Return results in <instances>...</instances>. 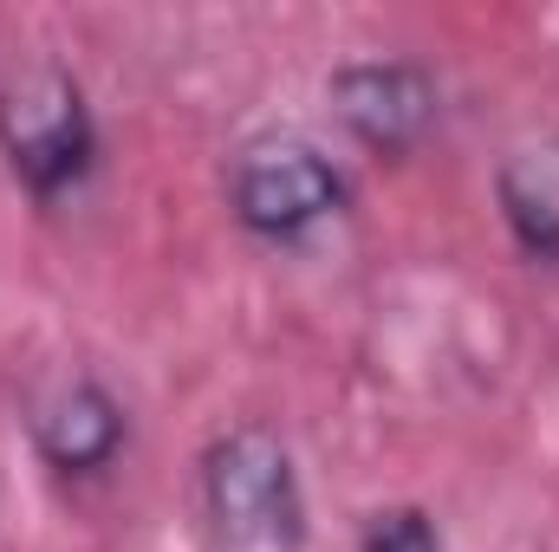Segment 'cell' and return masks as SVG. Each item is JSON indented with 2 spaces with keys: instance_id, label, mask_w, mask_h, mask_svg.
Listing matches in <instances>:
<instances>
[{
  "instance_id": "1",
  "label": "cell",
  "mask_w": 559,
  "mask_h": 552,
  "mask_svg": "<svg viewBox=\"0 0 559 552\" xmlns=\"http://www.w3.org/2000/svg\"><path fill=\"white\" fill-rule=\"evenodd\" d=\"M202 514L215 552H306L299 468L274 429L241 422L202 455Z\"/></svg>"
},
{
  "instance_id": "2",
  "label": "cell",
  "mask_w": 559,
  "mask_h": 552,
  "mask_svg": "<svg viewBox=\"0 0 559 552\" xmlns=\"http://www.w3.org/2000/svg\"><path fill=\"white\" fill-rule=\"evenodd\" d=\"M0 149L39 202H59L66 189H79L92 176L98 124L66 65H39L33 79H20L0 98Z\"/></svg>"
},
{
  "instance_id": "3",
  "label": "cell",
  "mask_w": 559,
  "mask_h": 552,
  "mask_svg": "<svg viewBox=\"0 0 559 552\" xmlns=\"http://www.w3.org/2000/svg\"><path fill=\"white\" fill-rule=\"evenodd\" d=\"M228 208L261 241H299L306 228H319V221H332L345 208V176L319 143L261 137L235 156Z\"/></svg>"
},
{
  "instance_id": "4",
  "label": "cell",
  "mask_w": 559,
  "mask_h": 552,
  "mask_svg": "<svg viewBox=\"0 0 559 552\" xmlns=\"http://www.w3.org/2000/svg\"><path fill=\"white\" fill-rule=\"evenodd\" d=\"M332 111L352 137L378 156H404L429 137L436 111H442V92H436V72L417 59H352L332 72Z\"/></svg>"
},
{
  "instance_id": "5",
  "label": "cell",
  "mask_w": 559,
  "mask_h": 552,
  "mask_svg": "<svg viewBox=\"0 0 559 552\" xmlns=\"http://www.w3.org/2000/svg\"><path fill=\"white\" fill-rule=\"evenodd\" d=\"M131 422H124V404L98 384V377H72L33 422V442L39 455L59 468V475H105L124 448Z\"/></svg>"
},
{
  "instance_id": "6",
  "label": "cell",
  "mask_w": 559,
  "mask_h": 552,
  "mask_svg": "<svg viewBox=\"0 0 559 552\" xmlns=\"http://www.w3.org/2000/svg\"><path fill=\"white\" fill-rule=\"evenodd\" d=\"M495 195L521 254L559 261V149H514L495 176Z\"/></svg>"
},
{
  "instance_id": "7",
  "label": "cell",
  "mask_w": 559,
  "mask_h": 552,
  "mask_svg": "<svg viewBox=\"0 0 559 552\" xmlns=\"http://www.w3.org/2000/svg\"><path fill=\"white\" fill-rule=\"evenodd\" d=\"M358 552H449V547H442V527L423 507H384V514L365 520Z\"/></svg>"
}]
</instances>
